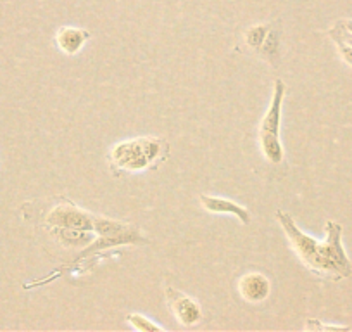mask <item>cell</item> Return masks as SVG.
<instances>
[{"label":"cell","mask_w":352,"mask_h":332,"mask_svg":"<svg viewBox=\"0 0 352 332\" xmlns=\"http://www.w3.org/2000/svg\"><path fill=\"white\" fill-rule=\"evenodd\" d=\"M276 220L282 225L294 253L299 256L302 265L321 279L337 280L351 277L352 263L342 246V225L337 222H327V237L318 240L300 230L292 216L283 209L276 211Z\"/></svg>","instance_id":"obj_1"},{"label":"cell","mask_w":352,"mask_h":332,"mask_svg":"<svg viewBox=\"0 0 352 332\" xmlns=\"http://www.w3.org/2000/svg\"><path fill=\"white\" fill-rule=\"evenodd\" d=\"M169 158V144L161 137H137L118 142L107 154L114 177L157 170Z\"/></svg>","instance_id":"obj_2"},{"label":"cell","mask_w":352,"mask_h":332,"mask_svg":"<svg viewBox=\"0 0 352 332\" xmlns=\"http://www.w3.org/2000/svg\"><path fill=\"white\" fill-rule=\"evenodd\" d=\"M287 85L283 80H276L273 85L272 103H270L266 114L259 123V147L266 161L272 165H282L285 159V149L280 141L282 130V113L283 99H285Z\"/></svg>","instance_id":"obj_3"},{"label":"cell","mask_w":352,"mask_h":332,"mask_svg":"<svg viewBox=\"0 0 352 332\" xmlns=\"http://www.w3.org/2000/svg\"><path fill=\"white\" fill-rule=\"evenodd\" d=\"M45 229L60 227V229H76L96 232V215L85 211L80 206L66 198H59V203L47 211L43 218Z\"/></svg>","instance_id":"obj_4"},{"label":"cell","mask_w":352,"mask_h":332,"mask_svg":"<svg viewBox=\"0 0 352 332\" xmlns=\"http://www.w3.org/2000/svg\"><path fill=\"white\" fill-rule=\"evenodd\" d=\"M164 296L173 317L180 322L184 327H194V325L201 324L204 315H202L201 304L194 298L169 286L164 289Z\"/></svg>","instance_id":"obj_5"},{"label":"cell","mask_w":352,"mask_h":332,"mask_svg":"<svg viewBox=\"0 0 352 332\" xmlns=\"http://www.w3.org/2000/svg\"><path fill=\"white\" fill-rule=\"evenodd\" d=\"M239 293L242 300L247 301V303L259 304L272 293V282H270V279L264 273H245L239 280Z\"/></svg>","instance_id":"obj_6"},{"label":"cell","mask_w":352,"mask_h":332,"mask_svg":"<svg viewBox=\"0 0 352 332\" xmlns=\"http://www.w3.org/2000/svg\"><path fill=\"white\" fill-rule=\"evenodd\" d=\"M199 201H201L202 208L209 213H214V215H233L236 216L239 222L243 223V225H249V223L252 222V216H250L249 209L243 208V206L239 205V203L232 201V199L201 194L199 196Z\"/></svg>","instance_id":"obj_7"},{"label":"cell","mask_w":352,"mask_h":332,"mask_svg":"<svg viewBox=\"0 0 352 332\" xmlns=\"http://www.w3.org/2000/svg\"><path fill=\"white\" fill-rule=\"evenodd\" d=\"M92 33L85 28H78V26H63L59 32L56 33V45L66 56H76L85 43L90 40Z\"/></svg>","instance_id":"obj_8"},{"label":"cell","mask_w":352,"mask_h":332,"mask_svg":"<svg viewBox=\"0 0 352 332\" xmlns=\"http://www.w3.org/2000/svg\"><path fill=\"white\" fill-rule=\"evenodd\" d=\"M47 232L54 237V239L59 240L63 246L66 247H74V249H83L85 246L94 240V234L96 232H87V230H76V229H60V227H50L47 229Z\"/></svg>","instance_id":"obj_9"},{"label":"cell","mask_w":352,"mask_h":332,"mask_svg":"<svg viewBox=\"0 0 352 332\" xmlns=\"http://www.w3.org/2000/svg\"><path fill=\"white\" fill-rule=\"evenodd\" d=\"M270 28H272V25H254V26H250V28L245 32V35H243L247 45L252 47V49H256V50H259L261 45L264 43V40H266V37H268Z\"/></svg>","instance_id":"obj_10"},{"label":"cell","mask_w":352,"mask_h":332,"mask_svg":"<svg viewBox=\"0 0 352 332\" xmlns=\"http://www.w3.org/2000/svg\"><path fill=\"white\" fill-rule=\"evenodd\" d=\"M126 322L135 329V331H140V332L164 331L162 325L155 324V322H152L151 318L145 317V315L142 313H137V311H135V313H126Z\"/></svg>","instance_id":"obj_11"},{"label":"cell","mask_w":352,"mask_h":332,"mask_svg":"<svg viewBox=\"0 0 352 332\" xmlns=\"http://www.w3.org/2000/svg\"><path fill=\"white\" fill-rule=\"evenodd\" d=\"M278 47H280V30L270 28L268 37H266V40H264V43L261 45V49L257 50V52H259L263 57L278 56Z\"/></svg>","instance_id":"obj_12"},{"label":"cell","mask_w":352,"mask_h":332,"mask_svg":"<svg viewBox=\"0 0 352 332\" xmlns=\"http://www.w3.org/2000/svg\"><path fill=\"white\" fill-rule=\"evenodd\" d=\"M330 37L333 39L335 45L338 47V52H340L342 59H344L349 66H352V47L347 45V43H345L342 39H338V37H335V35H330Z\"/></svg>","instance_id":"obj_13"},{"label":"cell","mask_w":352,"mask_h":332,"mask_svg":"<svg viewBox=\"0 0 352 332\" xmlns=\"http://www.w3.org/2000/svg\"><path fill=\"white\" fill-rule=\"evenodd\" d=\"M306 329H313V331H347L349 327H344V325H327L321 324L318 320H307Z\"/></svg>","instance_id":"obj_14"},{"label":"cell","mask_w":352,"mask_h":332,"mask_svg":"<svg viewBox=\"0 0 352 332\" xmlns=\"http://www.w3.org/2000/svg\"><path fill=\"white\" fill-rule=\"evenodd\" d=\"M338 25H340L342 28L347 30V32L352 33V19H344V21H338Z\"/></svg>","instance_id":"obj_15"}]
</instances>
